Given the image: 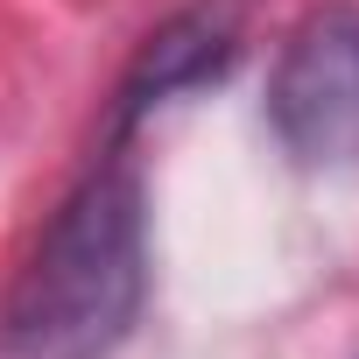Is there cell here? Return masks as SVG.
Wrapping results in <instances>:
<instances>
[{"mask_svg": "<svg viewBox=\"0 0 359 359\" xmlns=\"http://www.w3.org/2000/svg\"><path fill=\"white\" fill-rule=\"evenodd\" d=\"M141 289H148L141 176L127 162H106L64 198V212L36 240L0 310V359H106L134 331Z\"/></svg>", "mask_w": 359, "mask_h": 359, "instance_id": "obj_1", "label": "cell"}, {"mask_svg": "<svg viewBox=\"0 0 359 359\" xmlns=\"http://www.w3.org/2000/svg\"><path fill=\"white\" fill-rule=\"evenodd\" d=\"M268 127L303 169L359 162V8H317L282 43Z\"/></svg>", "mask_w": 359, "mask_h": 359, "instance_id": "obj_2", "label": "cell"}, {"mask_svg": "<svg viewBox=\"0 0 359 359\" xmlns=\"http://www.w3.org/2000/svg\"><path fill=\"white\" fill-rule=\"evenodd\" d=\"M247 50V8L240 0H191V8H176L127 64L120 78V106H113V127L134 134L148 113H162L169 99L184 92H205L219 85Z\"/></svg>", "mask_w": 359, "mask_h": 359, "instance_id": "obj_3", "label": "cell"}]
</instances>
